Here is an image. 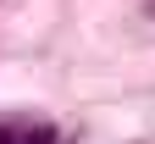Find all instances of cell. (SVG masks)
<instances>
[{
    "instance_id": "obj_2",
    "label": "cell",
    "mask_w": 155,
    "mask_h": 144,
    "mask_svg": "<svg viewBox=\"0 0 155 144\" xmlns=\"http://www.w3.org/2000/svg\"><path fill=\"white\" fill-rule=\"evenodd\" d=\"M144 11H150V17H155V0H144Z\"/></svg>"
},
{
    "instance_id": "obj_1",
    "label": "cell",
    "mask_w": 155,
    "mask_h": 144,
    "mask_svg": "<svg viewBox=\"0 0 155 144\" xmlns=\"http://www.w3.org/2000/svg\"><path fill=\"white\" fill-rule=\"evenodd\" d=\"M0 144H61V128L39 116H17V122H0Z\"/></svg>"
}]
</instances>
